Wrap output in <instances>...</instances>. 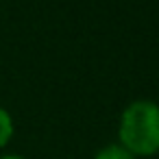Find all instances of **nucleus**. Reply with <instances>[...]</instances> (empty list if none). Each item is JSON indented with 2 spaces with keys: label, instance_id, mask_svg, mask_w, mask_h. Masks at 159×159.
I'll return each mask as SVG.
<instances>
[{
  "label": "nucleus",
  "instance_id": "nucleus-1",
  "mask_svg": "<svg viewBox=\"0 0 159 159\" xmlns=\"http://www.w3.org/2000/svg\"><path fill=\"white\" fill-rule=\"evenodd\" d=\"M118 144H122L137 159L155 157L159 152V105L155 100L129 102L118 122Z\"/></svg>",
  "mask_w": 159,
  "mask_h": 159
},
{
  "label": "nucleus",
  "instance_id": "nucleus-2",
  "mask_svg": "<svg viewBox=\"0 0 159 159\" xmlns=\"http://www.w3.org/2000/svg\"><path fill=\"white\" fill-rule=\"evenodd\" d=\"M94 159H137V157L133 152H129L122 144L111 142V144H105L102 148H98Z\"/></svg>",
  "mask_w": 159,
  "mask_h": 159
},
{
  "label": "nucleus",
  "instance_id": "nucleus-3",
  "mask_svg": "<svg viewBox=\"0 0 159 159\" xmlns=\"http://www.w3.org/2000/svg\"><path fill=\"white\" fill-rule=\"evenodd\" d=\"M13 131H16V126H13L11 113H9L5 107H0V150H2V148L11 142Z\"/></svg>",
  "mask_w": 159,
  "mask_h": 159
},
{
  "label": "nucleus",
  "instance_id": "nucleus-4",
  "mask_svg": "<svg viewBox=\"0 0 159 159\" xmlns=\"http://www.w3.org/2000/svg\"><path fill=\"white\" fill-rule=\"evenodd\" d=\"M0 159H26V157H22V155H13V152H9V155H0Z\"/></svg>",
  "mask_w": 159,
  "mask_h": 159
}]
</instances>
